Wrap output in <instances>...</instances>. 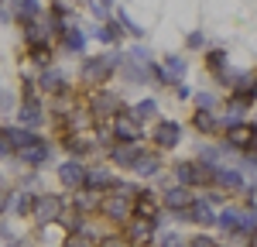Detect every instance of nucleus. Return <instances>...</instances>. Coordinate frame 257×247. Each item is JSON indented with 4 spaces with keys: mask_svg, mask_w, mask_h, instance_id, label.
Here are the masks:
<instances>
[{
    "mask_svg": "<svg viewBox=\"0 0 257 247\" xmlns=\"http://www.w3.org/2000/svg\"><path fill=\"white\" fill-rule=\"evenodd\" d=\"M127 59V52H99V55H86L79 65V82L93 93L103 89L106 82H113V76L120 72V65Z\"/></svg>",
    "mask_w": 257,
    "mask_h": 247,
    "instance_id": "nucleus-1",
    "label": "nucleus"
},
{
    "mask_svg": "<svg viewBox=\"0 0 257 247\" xmlns=\"http://www.w3.org/2000/svg\"><path fill=\"white\" fill-rule=\"evenodd\" d=\"M86 110L93 113V124H110L113 117H120V113H127L131 106L123 103V96L120 93H113V89H93L89 93V100H86Z\"/></svg>",
    "mask_w": 257,
    "mask_h": 247,
    "instance_id": "nucleus-2",
    "label": "nucleus"
},
{
    "mask_svg": "<svg viewBox=\"0 0 257 247\" xmlns=\"http://www.w3.org/2000/svg\"><path fill=\"white\" fill-rule=\"evenodd\" d=\"M65 209H69V199L62 192H35L31 220H35V226H52V223H59V216Z\"/></svg>",
    "mask_w": 257,
    "mask_h": 247,
    "instance_id": "nucleus-3",
    "label": "nucleus"
},
{
    "mask_svg": "<svg viewBox=\"0 0 257 247\" xmlns=\"http://www.w3.org/2000/svg\"><path fill=\"white\" fill-rule=\"evenodd\" d=\"M96 213L106 220V223H127V220L134 216V199L113 189V192L99 196V209H96Z\"/></svg>",
    "mask_w": 257,
    "mask_h": 247,
    "instance_id": "nucleus-4",
    "label": "nucleus"
},
{
    "mask_svg": "<svg viewBox=\"0 0 257 247\" xmlns=\"http://www.w3.org/2000/svg\"><path fill=\"white\" fill-rule=\"evenodd\" d=\"M158 226H161V216L158 220H144V216H131L127 223H123V240L127 247H151L155 244V237H158Z\"/></svg>",
    "mask_w": 257,
    "mask_h": 247,
    "instance_id": "nucleus-5",
    "label": "nucleus"
},
{
    "mask_svg": "<svg viewBox=\"0 0 257 247\" xmlns=\"http://www.w3.org/2000/svg\"><path fill=\"white\" fill-rule=\"evenodd\" d=\"M223 144L230 148V151H250L257 144V124L254 120H233L223 127Z\"/></svg>",
    "mask_w": 257,
    "mask_h": 247,
    "instance_id": "nucleus-6",
    "label": "nucleus"
},
{
    "mask_svg": "<svg viewBox=\"0 0 257 247\" xmlns=\"http://www.w3.org/2000/svg\"><path fill=\"white\" fill-rule=\"evenodd\" d=\"M120 182H123V179H120V175L113 172V168H110V165H93V168L86 165V185H82L86 192L106 196V192H113Z\"/></svg>",
    "mask_w": 257,
    "mask_h": 247,
    "instance_id": "nucleus-7",
    "label": "nucleus"
},
{
    "mask_svg": "<svg viewBox=\"0 0 257 247\" xmlns=\"http://www.w3.org/2000/svg\"><path fill=\"white\" fill-rule=\"evenodd\" d=\"M110 134H113V144H144V124H138L127 110L110 120Z\"/></svg>",
    "mask_w": 257,
    "mask_h": 247,
    "instance_id": "nucleus-8",
    "label": "nucleus"
},
{
    "mask_svg": "<svg viewBox=\"0 0 257 247\" xmlns=\"http://www.w3.org/2000/svg\"><path fill=\"white\" fill-rule=\"evenodd\" d=\"M151 144H155V151H172V148H178L182 144V124L168 120V117L155 120V127H151Z\"/></svg>",
    "mask_w": 257,
    "mask_h": 247,
    "instance_id": "nucleus-9",
    "label": "nucleus"
},
{
    "mask_svg": "<svg viewBox=\"0 0 257 247\" xmlns=\"http://www.w3.org/2000/svg\"><path fill=\"white\" fill-rule=\"evenodd\" d=\"M14 158H18L21 165H28V168H35V172H38L41 165H48V158H52V141L38 134V141H31L28 148L14 151Z\"/></svg>",
    "mask_w": 257,
    "mask_h": 247,
    "instance_id": "nucleus-10",
    "label": "nucleus"
},
{
    "mask_svg": "<svg viewBox=\"0 0 257 247\" xmlns=\"http://www.w3.org/2000/svg\"><path fill=\"white\" fill-rule=\"evenodd\" d=\"M55 175L65 185V192H82V185H86V165H82V158H65L55 168Z\"/></svg>",
    "mask_w": 257,
    "mask_h": 247,
    "instance_id": "nucleus-11",
    "label": "nucleus"
},
{
    "mask_svg": "<svg viewBox=\"0 0 257 247\" xmlns=\"http://www.w3.org/2000/svg\"><path fill=\"white\" fill-rule=\"evenodd\" d=\"M38 89L48 93V96H69L72 93L69 89V76H65V69H59V65H48V69L38 72Z\"/></svg>",
    "mask_w": 257,
    "mask_h": 247,
    "instance_id": "nucleus-12",
    "label": "nucleus"
},
{
    "mask_svg": "<svg viewBox=\"0 0 257 247\" xmlns=\"http://www.w3.org/2000/svg\"><path fill=\"white\" fill-rule=\"evenodd\" d=\"M196 203V192L189 189V185H168L165 192H161V206L168 209V213H182V209H189V206Z\"/></svg>",
    "mask_w": 257,
    "mask_h": 247,
    "instance_id": "nucleus-13",
    "label": "nucleus"
},
{
    "mask_svg": "<svg viewBox=\"0 0 257 247\" xmlns=\"http://www.w3.org/2000/svg\"><path fill=\"white\" fill-rule=\"evenodd\" d=\"M202 65H206V72L216 82H223V86L230 82V72H233V69H230V55H226L223 48H209V52L202 55Z\"/></svg>",
    "mask_w": 257,
    "mask_h": 247,
    "instance_id": "nucleus-14",
    "label": "nucleus"
},
{
    "mask_svg": "<svg viewBox=\"0 0 257 247\" xmlns=\"http://www.w3.org/2000/svg\"><path fill=\"white\" fill-rule=\"evenodd\" d=\"M41 18H45V4L41 0H14L11 4V21L21 24V28H28V24H35Z\"/></svg>",
    "mask_w": 257,
    "mask_h": 247,
    "instance_id": "nucleus-15",
    "label": "nucleus"
},
{
    "mask_svg": "<svg viewBox=\"0 0 257 247\" xmlns=\"http://www.w3.org/2000/svg\"><path fill=\"white\" fill-rule=\"evenodd\" d=\"M175 220H182V223H199V226H216V213H213V206L206 203V199H199L189 206V209H182V213H175Z\"/></svg>",
    "mask_w": 257,
    "mask_h": 247,
    "instance_id": "nucleus-16",
    "label": "nucleus"
},
{
    "mask_svg": "<svg viewBox=\"0 0 257 247\" xmlns=\"http://www.w3.org/2000/svg\"><path fill=\"white\" fill-rule=\"evenodd\" d=\"M192 131L199 138H216L223 134V120L216 117V110H192Z\"/></svg>",
    "mask_w": 257,
    "mask_h": 247,
    "instance_id": "nucleus-17",
    "label": "nucleus"
},
{
    "mask_svg": "<svg viewBox=\"0 0 257 247\" xmlns=\"http://www.w3.org/2000/svg\"><path fill=\"white\" fill-rule=\"evenodd\" d=\"M161 196H155L151 189H138L134 196V216H144V220H158L161 216Z\"/></svg>",
    "mask_w": 257,
    "mask_h": 247,
    "instance_id": "nucleus-18",
    "label": "nucleus"
},
{
    "mask_svg": "<svg viewBox=\"0 0 257 247\" xmlns=\"http://www.w3.org/2000/svg\"><path fill=\"white\" fill-rule=\"evenodd\" d=\"M59 45L65 55H86V31L79 24H65L59 35Z\"/></svg>",
    "mask_w": 257,
    "mask_h": 247,
    "instance_id": "nucleus-19",
    "label": "nucleus"
},
{
    "mask_svg": "<svg viewBox=\"0 0 257 247\" xmlns=\"http://www.w3.org/2000/svg\"><path fill=\"white\" fill-rule=\"evenodd\" d=\"M213 189H219V192H243V189H247L243 172H240V168H230V165H219Z\"/></svg>",
    "mask_w": 257,
    "mask_h": 247,
    "instance_id": "nucleus-20",
    "label": "nucleus"
},
{
    "mask_svg": "<svg viewBox=\"0 0 257 247\" xmlns=\"http://www.w3.org/2000/svg\"><path fill=\"white\" fill-rule=\"evenodd\" d=\"M106 155H110V165L134 168V162L144 155V144H110V148H106Z\"/></svg>",
    "mask_w": 257,
    "mask_h": 247,
    "instance_id": "nucleus-21",
    "label": "nucleus"
},
{
    "mask_svg": "<svg viewBox=\"0 0 257 247\" xmlns=\"http://www.w3.org/2000/svg\"><path fill=\"white\" fill-rule=\"evenodd\" d=\"M161 168H165L161 151H148V148H144V155L134 162V168H131V172H134L138 179H155V175H161Z\"/></svg>",
    "mask_w": 257,
    "mask_h": 247,
    "instance_id": "nucleus-22",
    "label": "nucleus"
},
{
    "mask_svg": "<svg viewBox=\"0 0 257 247\" xmlns=\"http://www.w3.org/2000/svg\"><path fill=\"white\" fill-rule=\"evenodd\" d=\"M131 117H134V120L138 124H155V120H161L158 117V100H155V96H144V100H138L134 103V106H131Z\"/></svg>",
    "mask_w": 257,
    "mask_h": 247,
    "instance_id": "nucleus-23",
    "label": "nucleus"
},
{
    "mask_svg": "<svg viewBox=\"0 0 257 247\" xmlns=\"http://www.w3.org/2000/svg\"><path fill=\"white\" fill-rule=\"evenodd\" d=\"M86 220H89V216H86L82 209H76V206H69V209L59 216V223H62V230H65V233H82V230H89V226H86Z\"/></svg>",
    "mask_w": 257,
    "mask_h": 247,
    "instance_id": "nucleus-24",
    "label": "nucleus"
},
{
    "mask_svg": "<svg viewBox=\"0 0 257 247\" xmlns=\"http://www.w3.org/2000/svg\"><path fill=\"white\" fill-rule=\"evenodd\" d=\"M4 138L11 141V148L14 151H21V148H28L31 141H38V131H28V127H4Z\"/></svg>",
    "mask_w": 257,
    "mask_h": 247,
    "instance_id": "nucleus-25",
    "label": "nucleus"
},
{
    "mask_svg": "<svg viewBox=\"0 0 257 247\" xmlns=\"http://www.w3.org/2000/svg\"><path fill=\"white\" fill-rule=\"evenodd\" d=\"M120 79H127L131 86H144L151 76H148V65H138L134 59H123V65H120Z\"/></svg>",
    "mask_w": 257,
    "mask_h": 247,
    "instance_id": "nucleus-26",
    "label": "nucleus"
},
{
    "mask_svg": "<svg viewBox=\"0 0 257 247\" xmlns=\"http://www.w3.org/2000/svg\"><path fill=\"white\" fill-rule=\"evenodd\" d=\"M28 59L31 65H38V69H48V65H55V55H52V45L48 41H35V45H28Z\"/></svg>",
    "mask_w": 257,
    "mask_h": 247,
    "instance_id": "nucleus-27",
    "label": "nucleus"
},
{
    "mask_svg": "<svg viewBox=\"0 0 257 247\" xmlns=\"http://www.w3.org/2000/svg\"><path fill=\"white\" fill-rule=\"evenodd\" d=\"M89 35H93V38H99L103 45H117L123 31H120V24H117V21H103V24H96V28L89 31Z\"/></svg>",
    "mask_w": 257,
    "mask_h": 247,
    "instance_id": "nucleus-28",
    "label": "nucleus"
},
{
    "mask_svg": "<svg viewBox=\"0 0 257 247\" xmlns=\"http://www.w3.org/2000/svg\"><path fill=\"white\" fill-rule=\"evenodd\" d=\"M172 172H175V182H178V185L196 189V168H192V158H182V162H175V165H172Z\"/></svg>",
    "mask_w": 257,
    "mask_h": 247,
    "instance_id": "nucleus-29",
    "label": "nucleus"
},
{
    "mask_svg": "<svg viewBox=\"0 0 257 247\" xmlns=\"http://www.w3.org/2000/svg\"><path fill=\"white\" fill-rule=\"evenodd\" d=\"M31 203H35V192H31V189H18L14 199H11L14 216H31Z\"/></svg>",
    "mask_w": 257,
    "mask_h": 247,
    "instance_id": "nucleus-30",
    "label": "nucleus"
},
{
    "mask_svg": "<svg viewBox=\"0 0 257 247\" xmlns=\"http://www.w3.org/2000/svg\"><path fill=\"white\" fill-rule=\"evenodd\" d=\"M117 24H120V31H127L131 38L144 41V28H141V24H138V21H134V18H131V14H127L123 7H117Z\"/></svg>",
    "mask_w": 257,
    "mask_h": 247,
    "instance_id": "nucleus-31",
    "label": "nucleus"
},
{
    "mask_svg": "<svg viewBox=\"0 0 257 247\" xmlns=\"http://www.w3.org/2000/svg\"><path fill=\"white\" fill-rule=\"evenodd\" d=\"M99 237H93L89 230H82V233H65V240H62V247H96Z\"/></svg>",
    "mask_w": 257,
    "mask_h": 247,
    "instance_id": "nucleus-32",
    "label": "nucleus"
},
{
    "mask_svg": "<svg viewBox=\"0 0 257 247\" xmlns=\"http://www.w3.org/2000/svg\"><path fill=\"white\" fill-rule=\"evenodd\" d=\"M165 72L172 76V82H178L185 76V59L182 55H165Z\"/></svg>",
    "mask_w": 257,
    "mask_h": 247,
    "instance_id": "nucleus-33",
    "label": "nucleus"
},
{
    "mask_svg": "<svg viewBox=\"0 0 257 247\" xmlns=\"http://www.w3.org/2000/svg\"><path fill=\"white\" fill-rule=\"evenodd\" d=\"M127 59H134L138 65H151V62H155V55H151V48H148L144 41H138V45H131V52H127Z\"/></svg>",
    "mask_w": 257,
    "mask_h": 247,
    "instance_id": "nucleus-34",
    "label": "nucleus"
},
{
    "mask_svg": "<svg viewBox=\"0 0 257 247\" xmlns=\"http://www.w3.org/2000/svg\"><path fill=\"white\" fill-rule=\"evenodd\" d=\"M192 100H196V110H216V103H219L216 93H209V89H199Z\"/></svg>",
    "mask_w": 257,
    "mask_h": 247,
    "instance_id": "nucleus-35",
    "label": "nucleus"
},
{
    "mask_svg": "<svg viewBox=\"0 0 257 247\" xmlns=\"http://www.w3.org/2000/svg\"><path fill=\"white\" fill-rule=\"evenodd\" d=\"M158 247H189V244H185V240L178 237L175 230H165V233L158 237Z\"/></svg>",
    "mask_w": 257,
    "mask_h": 247,
    "instance_id": "nucleus-36",
    "label": "nucleus"
},
{
    "mask_svg": "<svg viewBox=\"0 0 257 247\" xmlns=\"http://www.w3.org/2000/svg\"><path fill=\"white\" fill-rule=\"evenodd\" d=\"M96 247H127V240H123V233H106L96 240Z\"/></svg>",
    "mask_w": 257,
    "mask_h": 247,
    "instance_id": "nucleus-37",
    "label": "nucleus"
},
{
    "mask_svg": "<svg viewBox=\"0 0 257 247\" xmlns=\"http://www.w3.org/2000/svg\"><path fill=\"white\" fill-rule=\"evenodd\" d=\"M185 48H192V52L206 48V35H202V31H189V38H185Z\"/></svg>",
    "mask_w": 257,
    "mask_h": 247,
    "instance_id": "nucleus-38",
    "label": "nucleus"
},
{
    "mask_svg": "<svg viewBox=\"0 0 257 247\" xmlns=\"http://www.w3.org/2000/svg\"><path fill=\"white\" fill-rule=\"evenodd\" d=\"M11 199H14V192H11V189H7V182L0 179V216L11 209Z\"/></svg>",
    "mask_w": 257,
    "mask_h": 247,
    "instance_id": "nucleus-39",
    "label": "nucleus"
},
{
    "mask_svg": "<svg viewBox=\"0 0 257 247\" xmlns=\"http://www.w3.org/2000/svg\"><path fill=\"white\" fill-rule=\"evenodd\" d=\"M189 247H219V244L209 237V233H196V237L189 240Z\"/></svg>",
    "mask_w": 257,
    "mask_h": 247,
    "instance_id": "nucleus-40",
    "label": "nucleus"
},
{
    "mask_svg": "<svg viewBox=\"0 0 257 247\" xmlns=\"http://www.w3.org/2000/svg\"><path fill=\"white\" fill-rule=\"evenodd\" d=\"M14 155V148H11V141L4 138V127H0V158H11Z\"/></svg>",
    "mask_w": 257,
    "mask_h": 247,
    "instance_id": "nucleus-41",
    "label": "nucleus"
},
{
    "mask_svg": "<svg viewBox=\"0 0 257 247\" xmlns=\"http://www.w3.org/2000/svg\"><path fill=\"white\" fill-rule=\"evenodd\" d=\"M172 89H175V96H178V100H189V96H192V89H189V86H185L182 79H178L175 86H172Z\"/></svg>",
    "mask_w": 257,
    "mask_h": 247,
    "instance_id": "nucleus-42",
    "label": "nucleus"
},
{
    "mask_svg": "<svg viewBox=\"0 0 257 247\" xmlns=\"http://www.w3.org/2000/svg\"><path fill=\"white\" fill-rule=\"evenodd\" d=\"M0 106H11V96H7V89H4V82H0Z\"/></svg>",
    "mask_w": 257,
    "mask_h": 247,
    "instance_id": "nucleus-43",
    "label": "nucleus"
},
{
    "mask_svg": "<svg viewBox=\"0 0 257 247\" xmlns=\"http://www.w3.org/2000/svg\"><path fill=\"white\" fill-rule=\"evenodd\" d=\"M247 244H250V247H257V230L250 233V240H247Z\"/></svg>",
    "mask_w": 257,
    "mask_h": 247,
    "instance_id": "nucleus-44",
    "label": "nucleus"
},
{
    "mask_svg": "<svg viewBox=\"0 0 257 247\" xmlns=\"http://www.w3.org/2000/svg\"><path fill=\"white\" fill-rule=\"evenodd\" d=\"M99 4H103V7H106V11H110V7H113V0H99Z\"/></svg>",
    "mask_w": 257,
    "mask_h": 247,
    "instance_id": "nucleus-45",
    "label": "nucleus"
}]
</instances>
